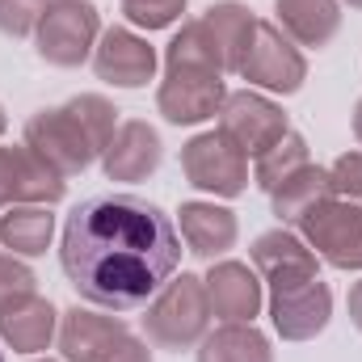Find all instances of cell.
Returning <instances> with one entry per match:
<instances>
[{"instance_id":"obj_27","label":"cell","mask_w":362,"mask_h":362,"mask_svg":"<svg viewBox=\"0 0 362 362\" xmlns=\"http://www.w3.org/2000/svg\"><path fill=\"white\" fill-rule=\"evenodd\" d=\"M42 13H47V0H0V30L13 38H25L38 30Z\"/></svg>"},{"instance_id":"obj_15","label":"cell","mask_w":362,"mask_h":362,"mask_svg":"<svg viewBox=\"0 0 362 362\" xmlns=\"http://www.w3.org/2000/svg\"><path fill=\"white\" fill-rule=\"evenodd\" d=\"M202 282H206L211 312L223 325H253V316L262 312V282H257V274L249 266L219 262V266H211V274Z\"/></svg>"},{"instance_id":"obj_34","label":"cell","mask_w":362,"mask_h":362,"mask_svg":"<svg viewBox=\"0 0 362 362\" xmlns=\"http://www.w3.org/2000/svg\"><path fill=\"white\" fill-rule=\"evenodd\" d=\"M0 362H4V354H0Z\"/></svg>"},{"instance_id":"obj_18","label":"cell","mask_w":362,"mask_h":362,"mask_svg":"<svg viewBox=\"0 0 362 362\" xmlns=\"http://www.w3.org/2000/svg\"><path fill=\"white\" fill-rule=\"evenodd\" d=\"M236 215L215 202H181V236L194 257L215 262L236 245Z\"/></svg>"},{"instance_id":"obj_13","label":"cell","mask_w":362,"mask_h":362,"mask_svg":"<svg viewBox=\"0 0 362 362\" xmlns=\"http://www.w3.org/2000/svg\"><path fill=\"white\" fill-rule=\"evenodd\" d=\"M93 68L105 85L118 89H144L156 76V51L148 47V38L114 25L101 34V42L93 47Z\"/></svg>"},{"instance_id":"obj_1","label":"cell","mask_w":362,"mask_h":362,"mask_svg":"<svg viewBox=\"0 0 362 362\" xmlns=\"http://www.w3.org/2000/svg\"><path fill=\"white\" fill-rule=\"evenodd\" d=\"M59 257L81 299L110 312H135L173 278L181 236L156 202L135 194H97L68 215Z\"/></svg>"},{"instance_id":"obj_31","label":"cell","mask_w":362,"mask_h":362,"mask_svg":"<svg viewBox=\"0 0 362 362\" xmlns=\"http://www.w3.org/2000/svg\"><path fill=\"white\" fill-rule=\"evenodd\" d=\"M354 135H358V144H362V97H358V105H354Z\"/></svg>"},{"instance_id":"obj_3","label":"cell","mask_w":362,"mask_h":362,"mask_svg":"<svg viewBox=\"0 0 362 362\" xmlns=\"http://www.w3.org/2000/svg\"><path fill=\"white\" fill-rule=\"evenodd\" d=\"M59 350L68 362H152L144 337H135L118 316L72 308L59 320Z\"/></svg>"},{"instance_id":"obj_4","label":"cell","mask_w":362,"mask_h":362,"mask_svg":"<svg viewBox=\"0 0 362 362\" xmlns=\"http://www.w3.org/2000/svg\"><path fill=\"white\" fill-rule=\"evenodd\" d=\"M25 148H34L64 177L89 169L93 160L101 156V144L93 139V131L85 127V118H81V110L72 101L55 105V110H38L25 122Z\"/></svg>"},{"instance_id":"obj_12","label":"cell","mask_w":362,"mask_h":362,"mask_svg":"<svg viewBox=\"0 0 362 362\" xmlns=\"http://www.w3.org/2000/svg\"><path fill=\"white\" fill-rule=\"evenodd\" d=\"M270 316H274V329L286 341H312L333 316V291L320 278L278 286V291H270Z\"/></svg>"},{"instance_id":"obj_24","label":"cell","mask_w":362,"mask_h":362,"mask_svg":"<svg viewBox=\"0 0 362 362\" xmlns=\"http://www.w3.org/2000/svg\"><path fill=\"white\" fill-rule=\"evenodd\" d=\"M165 64H189V68H211V72H228V55H223V47H219V38L211 34V25L198 17V21H185L177 34H173V42H169V51H165Z\"/></svg>"},{"instance_id":"obj_8","label":"cell","mask_w":362,"mask_h":362,"mask_svg":"<svg viewBox=\"0 0 362 362\" xmlns=\"http://www.w3.org/2000/svg\"><path fill=\"white\" fill-rule=\"evenodd\" d=\"M223 97H228V89H223L219 72L189 68V64H169L165 81H160V93H156V105L173 127H194V122L215 118Z\"/></svg>"},{"instance_id":"obj_20","label":"cell","mask_w":362,"mask_h":362,"mask_svg":"<svg viewBox=\"0 0 362 362\" xmlns=\"http://www.w3.org/2000/svg\"><path fill=\"white\" fill-rule=\"evenodd\" d=\"M274 198V215L282 219V223H303L320 202H329V198H337V189H333V177H329V169H316V165H303V169H295L291 177L282 181L278 189L270 194Z\"/></svg>"},{"instance_id":"obj_17","label":"cell","mask_w":362,"mask_h":362,"mask_svg":"<svg viewBox=\"0 0 362 362\" xmlns=\"http://www.w3.org/2000/svg\"><path fill=\"white\" fill-rule=\"evenodd\" d=\"M55 329H59V312H55L51 299H42V295H25V299L8 303V308L0 312V337H4L17 354H38V350H47L51 337H55Z\"/></svg>"},{"instance_id":"obj_14","label":"cell","mask_w":362,"mask_h":362,"mask_svg":"<svg viewBox=\"0 0 362 362\" xmlns=\"http://www.w3.org/2000/svg\"><path fill=\"white\" fill-rule=\"evenodd\" d=\"M160 156H165V148H160L156 127L131 118L114 131L110 148L101 152V169L110 181H144L160 169Z\"/></svg>"},{"instance_id":"obj_32","label":"cell","mask_w":362,"mask_h":362,"mask_svg":"<svg viewBox=\"0 0 362 362\" xmlns=\"http://www.w3.org/2000/svg\"><path fill=\"white\" fill-rule=\"evenodd\" d=\"M4 122H8V118H4V110H0V135H4Z\"/></svg>"},{"instance_id":"obj_22","label":"cell","mask_w":362,"mask_h":362,"mask_svg":"<svg viewBox=\"0 0 362 362\" xmlns=\"http://www.w3.org/2000/svg\"><path fill=\"white\" fill-rule=\"evenodd\" d=\"M51 236H55V215H47V206H8V215L0 219V245L21 257L47 253Z\"/></svg>"},{"instance_id":"obj_29","label":"cell","mask_w":362,"mask_h":362,"mask_svg":"<svg viewBox=\"0 0 362 362\" xmlns=\"http://www.w3.org/2000/svg\"><path fill=\"white\" fill-rule=\"evenodd\" d=\"M329 177H333L337 198L362 202V152H346V156H337V165L329 169Z\"/></svg>"},{"instance_id":"obj_25","label":"cell","mask_w":362,"mask_h":362,"mask_svg":"<svg viewBox=\"0 0 362 362\" xmlns=\"http://www.w3.org/2000/svg\"><path fill=\"white\" fill-rule=\"evenodd\" d=\"M308 165V139L303 135H295V131H286L274 148H266L262 156H257V185L274 194L282 181L291 177L295 169H303Z\"/></svg>"},{"instance_id":"obj_10","label":"cell","mask_w":362,"mask_h":362,"mask_svg":"<svg viewBox=\"0 0 362 362\" xmlns=\"http://www.w3.org/2000/svg\"><path fill=\"white\" fill-rule=\"evenodd\" d=\"M219 131L245 152V156H262L266 148H274L286 135V114L282 105H274L262 93H228L219 105Z\"/></svg>"},{"instance_id":"obj_9","label":"cell","mask_w":362,"mask_h":362,"mask_svg":"<svg viewBox=\"0 0 362 362\" xmlns=\"http://www.w3.org/2000/svg\"><path fill=\"white\" fill-rule=\"evenodd\" d=\"M240 76L257 89L270 93H295L308 76V64L299 55V47L274 25V21H257L253 30V42L245 51V64H240Z\"/></svg>"},{"instance_id":"obj_5","label":"cell","mask_w":362,"mask_h":362,"mask_svg":"<svg viewBox=\"0 0 362 362\" xmlns=\"http://www.w3.org/2000/svg\"><path fill=\"white\" fill-rule=\"evenodd\" d=\"M101 34V17L89 0H51L34 38H38V55L55 68H81L97 47Z\"/></svg>"},{"instance_id":"obj_16","label":"cell","mask_w":362,"mask_h":362,"mask_svg":"<svg viewBox=\"0 0 362 362\" xmlns=\"http://www.w3.org/2000/svg\"><path fill=\"white\" fill-rule=\"evenodd\" d=\"M253 266L270 282V291L308 282V278H320L316 274V253L308 249V240H299L295 232H282V228L253 240Z\"/></svg>"},{"instance_id":"obj_35","label":"cell","mask_w":362,"mask_h":362,"mask_svg":"<svg viewBox=\"0 0 362 362\" xmlns=\"http://www.w3.org/2000/svg\"><path fill=\"white\" fill-rule=\"evenodd\" d=\"M42 362H51V358H42Z\"/></svg>"},{"instance_id":"obj_19","label":"cell","mask_w":362,"mask_h":362,"mask_svg":"<svg viewBox=\"0 0 362 362\" xmlns=\"http://www.w3.org/2000/svg\"><path fill=\"white\" fill-rule=\"evenodd\" d=\"M274 25L299 47H329L341 30L337 0H274Z\"/></svg>"},{"instance_id":"obj_7","label":"cell","mask_w":362,"mask_h":362,"mask_svg":"<svg viewBox=\"0 0 362 362\" xmlns=\"http://www.w3.org/2000/svg\"><path fill=\"white\" fill-rule=\"evenodd\" d=\"M303 240L337 270H362V206L350 198L320 202L303 223Z\"/></svg>"},{"instance_id":"obj_6","label":"cell","mask_w":362,"mask_h":362,"mask_svg":"<svg viewBox=\"0 0 362 362\" xmlns=\"http://www.w3.org/2000/svg\"><path fill=\"white\" fill-rule=\"evenodd\" d=\"M181 173H185L189 185H198L206 194L236 198L249 185V156L223 131H206V135H194L181 148Z\"/></svg>"},{"instance_id":"obj_30","label":"cell","mask_w":362,"mask_h":362,"mask_svg":"<svg viewBox=\"0 0 362 362\" xmlns=\"http://www.w3.org/2000/svg\"><path fill=\"white\" fill-rule=\"evenodd\" d=\"M350 320L362 329V282H354V286H350Z\"/></svg>"},{"instance_id":"obj_33","label":"cell","mask_w":362,"mask_h":362,"mask_svg":"<svg viewBox=\"0 0 362 362\" xmlns=\"http://www.w3.org/2000/svg\"><path fill=\"white\" fill-rule=\"evenodd\" d=\"M346 4H354V8H362V0H346Z\"/></svg>"},{"instance_id":"obj_23","label":"cell","mask_w":362,"mask_h":362,"mask_svg":"<svg viewBox=\"0 0 362 362\" xmlns=\"http://www.w3.org/2000/svg\"><path fill=\"white\" fill-rule=\"evenodd\" d=\"M202 21H206L211 34L219 38L223 55H228V72H240L245 51H249V42H253V30H257V17H253L245 4H236V0H223V4H211Z\"/></svg>"},{"instance_id":"obj_21","label":"cell","mask_w":362,"mask_h":362,"mask_svg":"<svg viewBox=\"0 0 362 362\" xmlns=\"http://www.w3.org/2000/svg\"><path fill=\"white\" fill-rule=\"evenodd\" d=\"M198 362H274V350L253 325H223L202 337Z\"/></svg>"},{"instance_id":"obj_28","label":"cell","mask_w":362,"mask_h":362,"mask_svg":"<svg viewBox=\"0 0 362 362\" xmlns=\"http://www.w3.org/2000/svg\"><path fill=\"white\" fill-rule=\"evenodd\" d=\"M34 295V274L30 266H21L17 257H0V312L17 299Z\"/></svg>"},{"instance_id":"obj_2","label":"cell","mask_w":362,"mask_h":362,"mask_svg":"<svg viewBox=\"0 0 362 362\" xmlns=\"http://www.w3.org/2000/svg\"><path fill=\"white\" fill-rule=\"evenodd\" d=\"M206 325H211V299H206V282L194 274L169 278L144 312V333L160 350L198 346L206 337Z\"/></svg>"},{"instance_id":"obj_26","label":"cell","mask_w":362,"mask_h":362,"mask_svg":"<svg viewBox=\"0 0 362 362\" xmlns=\"http://www.w3.org/2000/svg\"><path fill=\"white\" fill-rule=\"evenodd\" d=\"M122 13L139 30H165L185 13V0H122Z\"/></svg>"},{"instance_id":"obj_11","label":"cell","mask_w":362,"mask_h":362,"mask_svg":"<svg viewBox=\"0 0 362 362\" xmlns=\"http://www.w3.org/2000/svg\"><path fill=\"white\" fill-rule=\"evenodd\" d=\"M64 198V173H55L34 148H0V206H51Z\"/></svg>"}]
</instances>
